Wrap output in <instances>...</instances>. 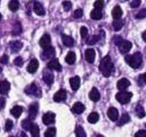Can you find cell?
I'll return each instance as SVG.
<instances>
[{"label":"cell","instance_id":"6da1fadb","mask_svg":"<svg viewBox=\"0 0 146 137\" xmlns=\"http://www.w3.org/2000/svg\"><path fill=\"white\" fill-rule=\"evenodd\" d=\"M99 70H100L102 74L105 75V76H110L112 74V72L114 70V65H113L112 59H111L110 56H105L102 59V62L99 64Z\"/></svg>","mask_w":146,"mask_h":137},{"label":"cell","instance_id":"7a4b0ae2","mask_svg":"<svg viewBox=\"0 0 146 137\" xmlns=\"http://www.w3.org/2000/svg\"><path fill=\"white\" fill-rule=\"evenodd\" d=\"M125 62L132 67V68H138L141 65L143 62V56L140 53H135L133 55H127L125 56Z\"/></svg>","mask_w":146,"mask_h":137},{"label":"cell","instance_id":"3957f363","mask_svg":"<svg viewBox=\"0 0 146 137\" xmlns=\"http://www.w3.org/2000/svg\"><path fill=\"white\" fill-rule=\"evenodd\" d=\"M131 97H132V94L129 92V91H124V90H121V91L117 92L116 96H115L116 100H117L119 103H121V104H127V103H129L130 99H131Z\"/></svg>","mask_w":146,"mask_h":137},{"label":"cell","instance_id":"277c9868","mask_svg":"<svg viewBox=\"0 0 146 137\" xmlns=\"http://www.w3.org/2000/svg\"><path fill=\"white\" fill-rule=\"evenodd\" d=\"M131 47H132V43L130 42V41H128V40H122L120 43H119V49H120V51L123 54V53H128L130 49H131Z\"/></svg>","mask_w":146,"mask_h":137},{"label":"cell","instance_id":"5b68a950","mask_svg":"<svg viewBox=\"0 0 146 137\" xmlns=\"http://www.w3.org/2000/svg\"><path fill=\"white\" fill-rule=\"evenodd\" d=\"M25 92L26 94H31V95H36V96H40L41 95V91H40L39 87H36L35 83H32L29 87H26L25 88Z\"/></svg>","mask_w":146,"mask_h":137},{"label":"cell","instance_id":"8992f818","mask_svg":"<svg viewBox=\"0 0 146 137\" xmlns=\"http://www.w3.org/2000/svg\"><path fill=\"white\" fill-rule=\"evenodd\" d=\"M42 121H43V123L47 124V126H49L50 123H54V121H55V114H54L52 112H47L46 114H43Z\"/></svg>","mask_w":146,"mask_h":137},{"label":"cell","instance_id":"52a82bcc","mask_svg":"<svg viewBox=\"0 0 146 137\" xmlns=\"http://www.w3.org/2000/svg\"><path fill=\"white\" fill-rule=\"evenodd\" d=\"M39 43H40V46H41L43 49H46V48L50 47V43H51L50 37H49L48 34L42 35V37H41V39H40V41H39Z\"/></svg>","mask_w":146,"mask_h":137},{"label":"cell","instance_id":"ba28073f","mask_svg":"<svg viewBox=\"0 0 146 137\" xmlns=\"http://www.w3.org/2000/svg\"><path fill=\"white\" fill-rule=\"evenodd\" d=\"M65 98H66V91H65L64 89H59V90L54 95V100L57 102V103L65 100Z\"/></svg>","mask_w":146,"mask_h":137},{"label":"cell","instance_id":"9c48e42d","mask_svg":"<svg viewBox=\"0 0 146 137\" xmlns=\"http://www.w3.org/2000/svg\"><path fill=\"white\" fill-rule=\"evenodd\" d=\"M95 56H96V53H95L94 49H91V48L86 49V51H84V57H86L87 62L92 63V62L95 61Z\"/></svg>","mask_w":146,"mask_h":137},{"label":"cell","instance_id":"30bf717a","mask_svg":"<svg viewBox=\"0 0 146 137\" xmlns=\"http://www.w3.org/2000/svg\"><path fill=\"white\" fill-rule=\"evenodd\" d=\"M33 10H34V13H35L38 16H43L44 13H46L43 6H42L40 2H35V3L33 5Z\"/></svg>","mask_w":146,"mask_h":137},{"label":"cell","instance_id":"8fae6325","mask_svg":"<svg viewBox=\"0 0 146 137\" xmlns=\"http://www.w3.org/2000/svg\"><path fill=\"white\" fill-rule=\"evenodd\" d=\"M39 67V62L36 59H32L27 65V72L29 73H35Z\"/></svg>","mask_w":146,"mask_h":137},{"label":"cell","instance_id":"7c38bea8","mask_svg":"<svg viewBox=\"0 0 146 137\" xmlns=\"http://www.w3.org/2000/svg\"><path fill=\"white\" fill-rule=\"evenodd\" d=\"M38 110H39V105H38V103H33V104H31L30 107H29V115H30V118L34 119V118L36 116V114H38Z\"/></svg>","mask_w":146,"mask_h":137},{"label":"cell","instance_id":"4fadbf2b","mask_svg":"<svg viewBox=\"0 0 146 137\" xmlns=\"http://www.w3.org/2000/svg\"><path fill=\"white\" fill-rule=\"evenodd\" d=\"M10 89V84L7 80H2L0 81V94L1 95H6Z\"/></svg>","mask_w":146,"mask_h":137},{"label":"cell","instance_id":"5bb4252c","mask_svg":"<svg viewBox=\"0 0 146 137\" xmlns=\"http://www.w3.org/2000/svg\"><path fill=\"white\" fill-rule=\"evenodd\" d=\"M54 56H55V49H54L52 47L46 48V49L43 50V53H42V57L46 58V59H50V58H52Z\"/></svg>","mask_w":146,"mask_h":137},{"label":"cell","instance_id":"9a60e30c","mask_svg":"<svg viewBox=\"0 0 146 137\" xmlns=\"http://www.w3.org/2000/svg\"><path fill=\"white\" fill-rule=\"evenodd\" d=\"M48 68H50V70H56V71H60L62 70V66H60V64H59V62L56 59V58H52L49 63H48Z\"/></svg>","mask_w":146,"mask_h":137},{"label":"cell","instance_id":"2e32d148","mask_svg":"<svg viewBox=\"0 0 146 137\" xmlns=\"http://www.w3.org/2000/svg\"><path fill=\"white\" fill-rule=\"evenodd\" d=\"M107 115H108L110 120L116 121L117 118H119V112H117V110H116L115 107H110L108 111H107Z\"/></svg>","mask_w":146,"mask_h":137},{"label":"cell","instance_id":"e0dca14e","mask_svg":"<svg viewBox=\"0 0 146 137\" xmlns=\"http://www.w3.org/2000/svg\"><path fill=\"white\" fill-rule=\"evenodd\" d=\"M89 98L92 100V102H98L100 99V94L99 91L96 89V88H92L89 92Z\"/></svg>","mask_w":146,"mask_h":137},{"label":"cell","instance_id":"ac0fdd59","mask_svg":"<svg viewBox=\"0 0 146 137\" xmlns=\"http://www.w3.org/2000/svg\"><path fill=\"white\" fill-rule=\"evenodd\" d=\"M117 88L120 89V90H124V89H127L129 86H130V81L128 80V79H121V80H119L117 81Z\"/></svg>","mask_w":146,"mask_h":137},{"label":"cell","instance_id":"d6986e66","mask_svg":"<svg viewBox=\"0 0 146 137\" xmlns=\"http://www.w3.org/2000/svg\"><path fill=\"white\" fill-rule=\"evenodd\" d=\"M43 81L47 83V84H51L54 82V75L50 71H44L43 73Z\"/></svg>","mask_w":146,"mask_h":137},{"label":"cell","instance_id":"ffe728a7","mask_svg":"<svg viewBox=\"0 0 146 137\" xmlns=\"http://www.w3.org/2000/svg\"><path fill=\"white\" fill-rule=\"evenodd\" d=\"M70 84L73 90H78L80 87V78L79 76H73L70 79Z\"/></svg>","mask_w":146,"mask_h":137},{"label":"cell","instance_id":"44dd1931","mask_svg":"<svg viewBox=\"0 0 146 137\" xmlns=\"http://www.w3.org/2000/svg\"><path fill=\"white\" fill-rule=\"evenodd\" d=\"M84 105L82 104V103H75L73 106H72V112H74V113H76V114H80V113H82L83 111H84Z\"/></svg>","mask_w":146,"mask_h":137},{"label":"cell","instance_id":"7402d4cb","mask_svg":"<svg viewBox=\"0 0 146 137\" xmlns=\"http://www.w3.org/2000/svg\"><path fill=\"white\" fill-rule=\"evenodd\" d=\"M112 16L114 19H120L121 16H122V9L120 6H115L112 10Z\"/></svg>","mask_w":146,"mask_h":137},{"label":"cell","instance_id":"603a6c76","mask_svg":"<svg viewBox=\"0 0 146 137\" xmlns=\"http://www.w3.org/2000/svg\"><path fill=\"white\" fill-rule=\"evenodd\" d=\"M62 41H63V43H64V46H66V47H72L73 45H74V40H73V38H71L70 35H63L62 37Z\"/></svg>","mask_w":146,"mask_h":137},{"label":"cell","instance_id":"cb8c5ba5","mask_svg":"<svg viewBox=\"0 0 146 137\" xmlns=\"http://www.w3.org/2000/svg\"><path fill=\"white\" fill-rule=\"evenodd\" d=\"M22 112H23V107L19 106V105H16V106H14V107L10 110L11 115H14L15 118H19L21 114H22Z\"/></svg>","mask_w":146,"mask_h":137},{"label":"cell","instance_id":"d4e9b609","mask_svg":"<svg viewBox=\"0 0 146 137\" xmlns=\"http://www.w3.org/2000/svg\"><path fill=\"white\" fill-rule=\"evenodd\" d=\"M90 17L92 18V19H100L102 17H103V14H102V11L99 10V9H94V10H91V13H90Z\"/></svg>","mask_w":146,"mask_h":137},{"label":"cell","instance_id":"484cf974","mask_svg":"<svg viewBox=\"0 0 146 137\" xmlns=\"http://www.w3.org/2000/svg\"><path fill=\"white\" fill-rule=\"evenodd\" d=\"M22 47H23V43H22L21 41H13V42L10 43V49H11V51H18V50H21Z\"/></svg>","mask_w":146,"mask_h":137},{"label":"cell","instance_id":"4316f807","mask_svg":"<svg viewBox=\"0 0 146 137\" xmlns=\"http://www.w3.org/2000/svg\"><path fill=\"white\" fill-rule=\"evenodd\" d=\"M75 59H76V57H75V54H74L73 51H70V53L66 55V57H65V62H66L67 64H74Z\"/></svg>","mask_w":146,"mask_h":137},{"label":"cell","instance_id":"83f0119b","mask_svg":"<svg viewBox=\"0 0 146 137\" xmlns=\"http://www.w3.org/2000/svg\"><path fill=\"white\" fill-rule=\"evenodd\" d=\"M98 120H99V114L97 112H92V113H90L88 115V121L90 123H96Z\"/></svg>","mask_w":146,"mask_h":137},{"label":"cell","instance_id":"f1b7e54d","mask_svg":"<svg viewBox=\"0 0 146 137\" xmlns=\"http://www.w3.org/2000/svg\"><path fill=\"white\" fill-rule=\"evenodd\" d=\"M8 8L11 10V11H16L18 8H19V3L17 0H11L9 3H8Z\"/></svg>","mask_w":146,"mask_h":137},{"label":"cell","instance_id":"f546056e","mask_svg":"<svg viewBox=\"0 0 146 137\" xmlns=\"http://www.w3.org/2000/svg\"><path fill=\"white\" fill-rule=\"evenodd\" d=\"M75 136H76V137H87L86 131H84V129H83L81 126H78V127L75 128Z\"/></svg>","mask_w":146,"mask_h":137},{"label":"cell","instance_id":"4dcf8cb0","mask_svg":"<svg viewBox=\"0 0 146 137\" xmlns=\"http://www.w3.org/2000/svg\"><path fill=\"white\" fill-rule=\"evenodd\" d=\"M32 126H33V124H32V122H31L30 119H25V120H23V122H22V127H23L24 130H31Z\"/></svg>","mask_w":146,"mask_h":137},{"label":"cell","instance_id":"1f68e13d","mask_svg":"<svg viewBox=\"0 0 146 137\" xmlns=\"http://www.w3.org/2000/svg\"><path fill=\"white\" fill-rule=\"evenodd\" d=\"M55 135H56V128L54 127L48 128L44 132V137H55Z\"/></svg>","mask_w":146,"mask_h":137},{"label":"cell","instance_id":"d6a6232c","mask_svg":"<svg viewBox=\"0 0 146 137\" xmlns=\"http://www.w3.org/2000/svg\"><path fill=\"white\" fill-rule=\"evenodd\" d=\"M21 32H22V26H21V23L16 22V23L14 24V27H13V34L18 35Z\"/></svg>","mask_w":146,"mask_h":137},{"label":"cell","instance_id":"836d02e7","mask_svg":"<svg viewBox=\"0 0 146 137\" xmlns=\"http://www.w3.org/2000/svg\"><path fill=\"white\" fill-rule=\"evenodd\" d=\"M112 26H113V29H114L115 31H119V30H121V29H122V26H123V22H122V21L116 19V21H114V22H113Z\"/></svg>","mask_w":146,"mask_h":137},{"label":"cell","instance_id":"e575fe53","mask_svg":"<svg viewBox=\"0 0 146 137\" xmlns=\"http://www.w3.org/2000/svg\"><path fill=\"white\" fill-rule=\"evenodd\" d=\"M31 135L32 137H40V134H39V127L36 124H33L32 128H31Z\"/></svg>","mask_w":146,"mask_h":137},{"label":"cell","instance_id":"d590c367","mask_svg":"<svg viewBox=\"0 0 146 137\" xmlns=\"http://www.w3.org/2000/svg\"><path fill=\"white\" fill-rule=\"evenodd\" d=\"M136 113H137L138 118H144V116H145V111H144V108H143L140 105H138V106L136 107Z\"/></svg>","mask_w":146,"mask_h":137},{"label":"cell","instance_id":"8d00e7d4","mask_svg":"<svg viewBox=\"0 0 146 137\" xmlns=\"http://www.w3.org/2000/svg\"><path fill=\"white\" fill-rule=\"evenodd\" d=\"M94 6H95V8H96V9L102 10V9H103V7H104V0H96V1L94 2Z\"/></svg>","mask_w":146,"mask_h":137},{"label":"cell","instance_id":"74e56055","mask_svg":"<svg viewBox=\"0 0 146 137\" xmlns=\"http://www.w3.org/2000/svg\"><path fill=\"white\" fill-rule=\"evenodd\" d=\"M129 120H130V118H129V115L128 114H123L122 116H121V120H120V126H122V124H124V123H127V122H129Z\"/></svg>","mask_w":146,"mask_h":137},{"label":"cell","instance_id":"f35d334b","mask_svg":"<svg viewBox=\"0 0 146 137\" xmlns=\"http://www.w3.org/2000/svg\"><path fill=\"white\" fill-rule=\"evenodd\" d=\"M13 126H14L13 121H11V120H7L6 123H5V130H6V131H10L11 128H13Z\"/></svg>","mask_w":146,"mask_h":137},{"label":"cell","instance_id":"ab89813d","mask_svg":"<svg viewBox=\"0 0 146 137\" xmlns=\"http://www.w3.org/2000/svg\"><path fill=\"white\" fill-rule=\"evenodd\" d=\"M98 40H99V37H98V35H92V37H90V38L88 39V43H89V45H95Z\"/></svg>","mask_w":146,"mask_h":137},{"label":"cell","instance_id":"60d3db41","mask_svg":"<svg viewBox=\"0 0 146 137\" xmlns=\"http://www.w3.org/2000/svg\"><path fill=\"white\" fill-rule=\"evenodd\" d=\"M63 8H64L65 11H68V10H71V8H72V3H71L70 1H64V2H63Z\"/></svg>","mask_w":146,"mask_h":137},{"label":"cell","instance_id":"b9f144b4","mask_svg":"<svg viewBox=\"0 0 146 137\" xmlns=\"http://www.w3.org/2000/svg\"><path fill=\"white\" fill-rule=\"evenodd\" d=\"M82 15H83L82 9H76V10L74 11V14H73V17H74V18H81Z\"/></svg>","mask_w":146,"mask_h":137},{"label":"cell","instance_id":"7bdbcfd3","mask_svg":"<svg viewBox=\"0 0 146 137\" xmlns=\"http://www.w3.org/2000/svg\"><path fill=\"white\" fill-rule=\"evenodd\" d=\"M80 33H81V37L84 39V38H87V35H88V29L86 27V26H82L81 29H80Z\"/></svg>","mask_w":146,"mask_h":137},{"label":"cell","instance_id":"ee69618b","mask_svg":"<svg viewBox=\"0 0 146 137\" xmlns=\"http://www.w3.org/2000/svg\"><path fill=\"white\" fill-rule=\"evenodd\" d=\"M146 17V9H141L137 15H136V18L140 19V18H145Z\"/></svg>","mask_w":146,"mask_h":137},{"label":"cell","instance_id":"f6af8a7d","mask_svg":"<svg viewBox=\"0 0 146 137\" xmlns=\"http://www.w3.org/2000/svg\"><path fill=\"white\" fill-rule=\"evenodd\" d=\"M14 64H15V65H17V66L23 65V58H22V57H16V58H15V61H14Z\"/></svg>","mask_w":146,"mask_h":137},{"label":"cell","instance_id":"bcb514c9","mask_svg":"<svg viewBox=\"0 0 146 137\" xmlns=\"http://www.w3.org/2000/svg\"><path fill=\"white\" fill-rule=\"evenodd\" d=\"M135 137H146V130H139L136 132Z\"/></svg>","mask_w":146,"mask_h":137},{"label":"cell","instance_id":"7dc6e473","mask_svg":"<svg viewBox=\"0 0 146 137\" xmlns=\"http://www.w3.org/2000/svg\"><path fill=\"white\" fill-rule=\"evenodd\" d=\"M139 5H140V0H133V1H131L130 7H131V8H137Z\"/></svg>","mask_w":146,"mask_h":137},{"label":"cell","instance_id":"c3c4849f","mask_svg":"<svg viewBox=\"0 0 146 137\" xmlns=\"http://www.w3.org/2000/svg\"><path fill=\"white\" fill-rule=\"evenodd\" d=\"M139 83H146V73L139 75Z\"/></svg>","mask_w":146,"mask_h":137},{"label":"cell","instance_id":"681fc988","mask_svg":"<svg viewBox=\"0 0 146 137\" xmlns=\"http://www.w3.org/2000/svg\"><path fill=\"white\" fill-rule=\"evenodd\" d=\"M122 41V39L120 38V37H117V35H115V37H113V42L115 43V45H117L119 46V43Z\"/></svg>","mask_w":146,"mask_h":137},{"label":"cell","instance_id":"f907efd6","mask_svg":"<svg viewBox=\"0 0 146 137\" xmlns=\"http://www.w3.org/2000/svg\"><path fill=\"white\" fill-rule=\"evenodd\" d=\"M0 62H1L2 64H7V63H8V56H7V55H3V56H1V58H0Z\"/></svg>","mask_w":146,"mask_h":137},{"label":"cell","instance_id":"816d5d0a","mask_svg":"<svg viewBox=\"0 0 146 137\" xmlns=\"http://www.w3.org/2000/svg\"><path fill=\"white\" fill-rule=\"evenodd\" d=\"M5 104H6V99H5L3 97H0V110H1V108H3Z\"/></svg>","mask_w":146,"mask_h":137},{"label":"cell","instance_id":"f5cc1de1","mask_svg":"<svg viewBox=\"0 0 146 137\" xmlns=\"http://www.w3.org/2000/svg\"><path fill=\"white\" fill-rule=\"evenodd\" d=\"M141 37H143V40L146 42V31L145 32H143V34H141Z\"/></svg>","mask_w":146,"mask_h":137},{"label":"cell","instance_id":"db71d44e","mask_svg":"<svg viewBox=\"0 0 146 137\" xmlns=\"http://www.w3.org/2000/svg\"><path fill=\"white\" fill-rule=\"evenodd\" d=\"M19 137H27V136H26V134H25V132H22V134L19 135Z\"/></svg>","mask_w":146,"mask_h":137},{"label":"cell","instance_id":"11a10c76","mask_svg":"<svg viewBox=\"0 0 146 137\" xmlns=\"http://www.w3.org/2000/svg\"><path fill=\"white\" fill-rule=\"evenodd\" d=\"M96 137H104V136H103V135H97Z\"/></svg>","mask_w":146,"mask_h":137},{"label":"cell","instance_id":"9f6ffc18","mask_svg":"<svg viewBox=\"0 0 146 137\" xmlns=\"http://www.w3.org/2000/svg\"><path fill=\"white\" fill-rule=\"evenodd\" d=\"M1 71H2V70H1V67H0V73H1Z\"/></svg>","mask_w":146,"mask_h":137},{"label":"cell","instance_id":"6f0895ef","mask_svg":"<svg viewBox=\"0 0 146 137\" xmlns=\"http://www.w3.org/2000/svg\"><path fill=\"white\" fill-rule=\"evenodd\" d=\"M1 17H2V16H1V14H0V19H1Z\"/></svg>","mask_w":146,"mask_h":137},{"label":"cell","instance_id":"680465c9","mask_svg":"<svg viewBox=\"0 0 146 137\" xmlns=\"http://www.w3.org/2000/svg\"><path fill=\"white\" fill-rule=\"evenodd\" d=\"M10 137H14V136H10Z\"/></svg>","mask_w":146,"mask_h":137}]
</instances>
